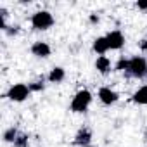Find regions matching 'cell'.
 <instances>
[{
	"instance_id": "cell-15",
	"label": "cell",
	"mask_w": 147,
	"mask_h": 147,
	"mask_svg": "<svg viewBox=\"0 0 147 147\" xmlns=\"http://www.w3.org/2000/svg\"><path fill=\"white\" fill-rule=\"evenodd\" d=\"M24 144H26V137H24V135H21V137L16 140V145H18V147H24Z\"/></svg>"
},
{
	"instance_id": "cell-8",
	"label": "cell",
	"mask_w": 147,
	"mask_h": 147,
	"mask_svg": "<svg viewBox=\"0 0 147 147\" xmlns=\"http://www.w3.org/2000/svg\"><path fill=\"white\" fill-rule=\"evenodd\" d=\"M94 50L97 52V54H106L107 50H109V45H107V40H106V36H100V38H97L95 40V43H94Z\"/></svg>"
},
{
	"instance_id": "cell-6",
	"label": "cell",
	"mask_w": 147,
	"mask_h": 147,
	"mask_svg": "<svg viewBox=\"0 0 147 147\" xmlns=\"http://www.w3.org/2000/svg\"><path fill=\"white\" fill-rule=\"evenodd\" d=\"M99 99L104 102V104H113V102H116L118 100V94L116 92H113L111 88H100L99 90Z\"/></svg>"
},
{
	"instance_id": "cell-9",
	"label": "cell",
	"mask_w": 147,
	"mask_h": 147,
	"mask_svg": "<svg viewBox=\"0 0 147 147\" xmlns=\"http://www.w3.org/2000/svg\"><path fill=\"white\" fill-rule=\"evenodd\" d=\"M95 67L102 73V75H106V73L111 69V61L107 59V57H104V55H100L99 59H97V62H95Z\"/></svg>"
},
{
	"instance_id": "cell-10",
	"label": "cell",
	"mask_w": 147,
	"mask_h": 147,
	"mask_svg": "<svg viewBox=\"0 0 147 147\" xmlns=\"http://www.w3.org/2000/svg\"><path fill=\"white\" fill-rule=\"evenodd\" d=\"M49 80H50L52 83L62 82V80H64V69H62V67H54V69L50 71V75H49Z\"/></svg>"
},
{
	"instance_id": "cell-11",
	"label": "cell",
	"mask_w": 147,
	"mask_h": 147,
	"mask_svg": "<svg viewBox=\"0 0 147 147\" xmlns=\"http://www.w3.org/2000/svg\"><path fill=\"white\" fill-rule=\"evenodd\" d=\"M133 100H135L137 104H147V85H145V87H142L140 90H137V92H135Z\"/></svg>"
},
{
	"instance_id": "cell-14",
	"label": "cell",
	"mask_w": 147,
	"mask_h": 147,
	"mask_svg": "<svg viewBox=\"0 0 147 147\" xmlns=\"http://www.w3.org/2000/svg\"><path fill=\"white\" fill-rule=\"evenodd\" d=\"M119 71H125V69H128V61H125V59H121L119 62H118V66H116Z\"/></svg>"
},
{
	"instance_id": "cell-13",
	"label": "cell",
	"mask_w": 147,
	"mask_h": 147,
	"mask_svg": "<svg viewBox=\"0 0 147 147\" xmlns=\"http://www.w3.org/2000/svg\"><path fill=\"white\" fill-rule=\"evenodd\" d=\"M16 135H18V133H16V130H14V128H11V130H7V131H5L4 138H5L7 142H14V140H16Z\"/></svg>"
},
{
	"instance_id": "cell-1",
	"label": "cell",
	"mask_w": 147,
	"mask_h": 147,
	"mask_svg": "<svg viewBox=\"0 0 147 147\" xmlns=\"http://www.w3.org/2000/svg\"><path fill=\"white\" fill-rule=\"evenodd\" d=\"M90 100H92V94H90L88 90H82V92L76 94L75 99H73V102H71V109L75 111V113H83V111L88 107Z\"/></svg>"
},
{
	"instance_id": "cell-12",
	"label": "cell",
	"mask_w": 147,
	"mask_h": 147,
	"mask_svg": "<svg viewBox=\"0 0 147 147\" xmlns=\"http://www.w3.org/2000/svg\"><path fill=\"white\" fill-rule=\"evenodd\" d=\"M90 137H92V135H90L88 130H82V131L76 135V140H75V142H76L78 145H83V147H85V144L90 142Z\"/></svg>"
},
{
	"instance_id": "cell-4",
	"label": "cell",
	"mask_w": 147,
	"mask_h": 147,
	"mask_svg": "<svg viewBox=\"0 0 147 147\" xmlns=\"http://www.w3.org/2000/svg\"><path fill=\"white\" fill-rule=\"evenodd\" d=\"M28 94H30V87H26V85H23V83H18V85H14L11 90H9V99L11 100H16V102H23L26 97H28Z\"/></svg>"
},
{
	"instance_id": "cell-18",
	"label": "cell",
	"mask_w": 147,
	"mask_h": 147,
	"mask_svg": "<svg viewBox=\"0 0 147 147\" xmlns=\"http://www.w3.org/2000/svg\"><path fill=\"white\" fill-rule=\"evenodd\" d=\"M90 21H92V23H97V21H99V18H97V16H92V18H90Z\"/></svg>"
},
{
	"instance_id": "cell-3",
	"label": "cell",
	"mask_w": 147,
	"mask_h": 147,
	"mask_svg": "<svg viewBox=\"0 0 147 147\" xmlns=\"http://www.w3.org/2000/svg\"><path fill=\"white\" fill-rule=\"evenodd\" d=\"M31 24H33V28H36V30H47V28H50V26L54 24V18H52L50 12L40 11V12H36V14L33 16Z\"/></svg>"
},
{
	"instance_id": "cell-16",
	"label": "cell",
	"mask_w": 147,
	"mask_h": 147,
	"mask_svg": "<svg viewBox=\"0 0 147 147\" xmlns=\"http://www.w3.org/2000/svg\"><path fill=\"white\" fill-rule=\"evenodd\" d=\"M43 85L42 83H35V85H30V90H42Z\"/></svg>"
},
{
	"instance_id": "cell-2",
	"label": "cell",
	"mask_w": 147,
	"mask_h": 147,
	"mask_svg": "<svg viewBox=\"0 0 147 147\" xmlns=\"http://www.w3.org/2000/svg\"><path fill=\"white\" fill-rule=\"evenodd\" d=\"M128 71L137 78H144L147 75V62L144 57H133L128 61Z\"/></svg>"
},
{
	"instance_id": "cell-19",
	"label": "cell",
	"mask_w": 147,
	"mask_h": 147,
	"mask_svg": "<svg viewBox=\"0 0 147 147\" xmlns=\"http://www.w3.org/2000/svg\"><path fill=\"white\" fill-rule=\"evenodd\" d=\"M142 49H144V50H147V40H145V42L142 43Z\"/></svg>"
},
{
	"instance_id": "cell-17",
	"label": "cell",
	"mask_w": 147,
	"mask_h": 147,
	"mask_svg": "<svg viewBox=\"0 0 147 147\" xmlns=\"http://www.w3.org/2000/svg\"><path fill=\"white\" fill-rule=\"evenodd\" d=\"M137 5H138V9H147V0H142V2H138Z\"/></svg>"
},
{
	"instance_id": "cell-7",
	"label": "cell",
	"mask_w": 147,
	"mask_h": 147,
	"mask_svg": "<svg viewBox=\"0 0 147 147\" xmlns=\"http://www.w3.org/2000/svg\"><path fill=\"white\" fill-rule=\"evenodd\" d=\"M31 52H33L35 55H38V57H47V55L50 54V47H49L45 42H36V43H33Z\"/></svg>"
},
{
	"instance_id": "cell-20",
	"label": "cell",
	"mask_w": 147,
	"mask_h": 147,
	"mask_svg": "<svg viewBox=\"0 0 147 147\" xmlns=\"http://www.w3.org/2000/svg\"><path fill=\"white\" fill-rule=\"evenodd\" d=\"M85 147H87V145H85Z\"/></svg>"
},
{
	"instance_id": "cell-5",
	"label": "cell",
	"mask_w": 147,
	"mask_h": 147,
	"mask_svg": "<svg viewBox=\"0 0 147 147\" xmlns=\"http://www.w3.org/2000/svg\"><path fill=\"white\" fill-rule=\"evenodd\" d=\"M106 40H107L109 49H121L123 43H125V38H123V35H121L119 31H113V33H109V35L106 36Z\"/></svg>"
}]
</instances>
